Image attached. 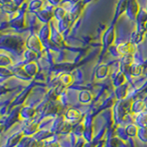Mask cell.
Returning a JSON list of instances; mask_svg holds the SVG:
<instances>
[{"label":"cell","instance_id":"8992f818","mask_svg":"<svg viewBox=\"0 0 147 147\" xmlns=\"http://www.w3.org/2000/svg\"><path fill=\"white\" fill-rule=\"evenodd\" d=\"M117 51L118 53H119L122 55L131 54L132 52V45L130 43H121L118 46Z\"/></svg>","mask_w":147,"mask_h":147},{"label":"cell","instance_id":"ac0fdd59","mask_svg":"<svg viewBox=\"0 0 147 147\" xmlns=\"http://www.w3.org/2000/svg\"><path fill=\"white\" fill-rule=\"evenodd\" d=\"M43 147H60V144L57 142H50V144H46Z\"/></svg>","mask_w":147,"mask_h":147},{"label":"cell","instance_id":"ba28073f","mask_svg":"<svg viewBox=\"0 0 147 147\" xmlns=\"http://www.w3.org/2000/svg\"><path fill=\"white\" fill-rule=\"evenodd\" d=\"M40 124H37V123H30L29 124L24 130V133L27 135H31V134H35V133L38 131V127H39Z\"/></svg>","mask_w":147,"mask_h":147},{"label":"cell","instance_id":"9c48e42d","mask_svg":"<svg viewBox=\"0 0 147 147\" xmlns=\"http://www.w3.org/2000/svg\"><path fill=\"white\" fill-rule=\"evenodd\" d=\"M136 121L141 127H147V112H142L136 115Z\"/></svg>","mask_w":147,"mask_h":147},{"label":"cell","instance_id":"5b68a950","mask_svg":"<svg viewBox=\"0 0 147 147\" xmlns=\"http://www.w3.org/2000/svg\"><path fill=\"white\" fill-rule=\"evenodd\" d=\"M78 99L81 103L83 104H87L91 102V100L93 99V96L90 93L89 91H86V90H84V91H81L79 93V96H78Z\"/></svg>","mask_w":147,"mask_h":147},{"label":"cell","instance_id":"7a4b0ae2","mask_svg":"<svg viewBox=\"0 0 147 147\" xmlns=\"http://www.w3.org/2000/svg\"><path fill=\"white\" fill-rule=\"evenodd\" d=\"M28 47L30 50H33L35 52H39L42 49V45L40 39L37 36H31L30 38L28 40Z\"/></svg>","mask_w":147,"mask_h":147},{"label":"cell","instance_id":"30bf717a","mask_svg":"<svg viewBox=\"0 0 147 147\" xmlns=\"http://www.w3.org/2000/svg\"><path fill=\"white\" fill-rule=\"evenodd\" d=\"M137 137L142 142H147V127H141L138 129Z\"/></svg>","mask_w":147,"mask_h":147},{"label":"cell","instance_id":"ffe728a7","mask_svg":"<svg viewBox=\"0 0 147 147\" xmlns=\"http://www.w3.org/2000/svg\"><path fill=\"white\" fill-rule=\"evenodd\" d=\"M146 10H147V5H146Z\"/></svg>","mask_w":147,"mask_h":147},{"label":"cell","instance_id":"6da1fadb","mask_svg":"<svg viewBox=\"0 0 147 147\" xmlns=\"http://www.w3.org/2000/svg\"><path fill=\"white\" fill-rule=\"evenodd\" d=\"M64 118H65L67 122L73 123L81 118V113L76 109H69L66 111L65 115H64Z\"/></svg>","mask_w":147,"mask_h":147},{"label":"cell","instance_id":"e0dca14e","mask_svg":"<svg viewBox=\"0 0 147 147\" xmlns=\"http://www.w3.org/2000/svg\"><path fill=\"white\" fill-rule=\"evenodd\" d=\"M41 6V1L40 0H33L30 4V8L32 10H36L37 8H39Z\"/></svg>","mask_w":147,"mask_h":147},{"label":"cell","instance_id":"3957f363","mask_svg":"<svg viewBox=\"0 0 147 147\" xmlns=\"http://www.w3.org/2000/svg\"><path fill=\"white\" fill-rule=\"evenodd\" d=\"M36 113V109L31 107H24L20 113V116L23 119H29L32 117H34Z\"/></svg>","mask_w":147,"mask_h":147},{"label":"cell","instance_id":"52a82bcc","mask_svg":"<svg viewBox=\"0 0 147 147\" xmlns=\"http://www.w3.org/2000/svg\"><path fill=\"white\" fill-rule=\"evenodd\" d=\"M23 70H24L30 76H32L37 73V66L34 63H29L24 66Z\"/></svg>","mask_w":147,"mask_h":147},{"label":"cell","instance_id":"7c38bea8","mask_svg":"<svg viewBox=\"0 0 147 147\" xmlns=\"http://www.w3.org/2000/svg\"><path fill=\"white\" fill-rule=\"evenodd\" d=\"M138 129L139 128H137L135 125H129L127 128H126V133L129 135V136H131V137H133V136H137L138 134Z\"/></svg>","mask_w":147,"mask_h":147},{"label":"cell","instance_id":"277c9868","mask_svg":"<svg viewBox=\"0 0 147 147\" xmlns=\"http://www.w3.org/2000/svg\"><path fill=\"white\" fill-rule=\"evenodd\" d=\"M144 107H145V105H144V101H142V100H136L133 103H131V112L134 113L135 116H136V115L140 114V113H142V111H144Z\"/></svg>","mask_w":147,"mask_h":147},{"label":"cell","instance_id":"2e32d148","mask_svg":"<svg viewBox=\"0 0 147 147\" xmlns=\"http://www.w3.org/2000/svg\"><path fill=\"white\" fill-rule=\"evenodd\" d=\"M12 63L11 59L7 57V56H5V55H1V65L2 67H4L5 65H8V64H10Z\"/></svg>","mask_w":147,"mask_h":147},{"label":"cell","instance_id":"5bb4252c","mask_svg":"<svg viewBox=\"0 0 147 147\" xmlns=\"http://www.w3.org/2000/svg\"><path fill=\"white\" fill-rule=\"evenodd\" d=\"M142 32L141 31H137L134 32L131 36V42H135V43H139L142 40Z\"/></svg>","mask_w":147,"mask_h":147},{"label":"cell","instance_id":"4fadbf2b","mask_svg":"<svg viewBox=\"0 0 147 147\" xmlns=\"http://www.w3.org/2000/svg\"><path fill=\"white\" fill-rule=\"evenodd\" d=\"M142 68L140 64H131V75H133L134 76H138L141 75Z\"/></svg>","mask_w":147,"mask_h":147},{"label":"cell","instance_id":"8fae6325","mask_svg":"<svg viewBox=\"0 0 147 147\" xmlns=\"http://www.w3.org/2000/svg\"><path fill=\"white\" fill-rule=\"evenodd\" d=\"M108 73H109L108 67L105 66V65H102V66H100L98 69V71H96V77L99 78V79H101V78H104L106 76L108 75Z\"/></svg>","mask_w":147,"mask_h":147},{"label":"cell","instance_id":"9a60e30c","mask_svg":"<svg viewBox=\"0 0 147 147\" xmlns=\"http://www.w3.org/2000/svg\"><path fill=\"white\" fill-rule=\"evenodd\" d=\"M61 82L63 83V84L64 86H68V85H70L72 81H73V78L70 75H66V74H64V75H63L61 76Z\"/></svg>","mask_w":147,"mask_h":147},{"label":"cell","instance_id":"d6986e66","mask_svg":"<svg viewBox=\"0 0 147 147\" xmlns=\"http://www.w3.org/2000/svg\"><path fill=\"white\" fill-rule=\"evenodd\" d=\"M60 1H61V0H50V2H51V3L53 2V5L60 3Z\"/></svg>","mask_w":147,"mask_h":147}]
</instances>
